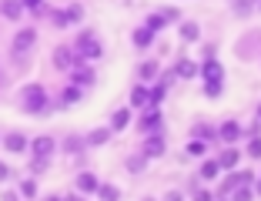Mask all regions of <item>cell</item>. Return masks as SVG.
<instances>
[{
  "label": "cell",
  "mask_w": 261,
  "mask_h": 201,
  "mask_svg": "<svg viewBox=\"0 0 261 201\" xmlns=\"http://www.w3.org/2000/svg\"><path fill=\"white\" fill-rule=\"evenodd\" d=\"M158 128H161V114H158V111H144V114H141V131L154 134Z\"/></svg>",
  "instance_id": "cell-12"
},
{
  "label": "cell",
  "mask_w": 261,
  "mask_h": 201,
  "mask_svg": "<svg viewBox=\"0 0 261 201\" xmlns=\"http://www.w3.org/2000/svg\"><path fill=\"white\" fill-rule=\"evenodd\" d=\"M248 181H251V174H248V171H234V174H231V178L224 181L221 194H231V191H238V188H241V185H248Z\"/></svg>",
  "instance_id": "cell-10"
},
{
  "label": "cell",
  "mask_w": 261,
  "mask_h": 201,
  "mask_svg": "<svg viewBox=\"0 0 261 201\" xmlns=\"http://www.w3.org/2000/svg\"><path fill=\"white\" fill-rule=\"evenodd\" d=\"M17 108L27 114H47L50 111V94L44 84H27L17 91Z\"/></svg>",
  "instance_id": "cell-1"
},
{
  "label": "cell",
  "mask_w": 261,
  "mask_h": 201,
  "mask_svg": "<svg viewBox=\"0 0 261 201\" xmlns=\"http://www.w3.org/2000/svg\"><path fill=\"white\" fill-rule=\"evenodd\" d=\"M204 94L207 97H218V94H221V84H204Z\"/></svg>",
  "instance_id": "cell-36"
},
{
  "label": "cell",
  "mask_w": 261,
  "mask_h": 201,
  "mask_svg": "<svg viewBox=\"0 0 261 201\" xmlns=\"http://www.w3.org/2000/svg\"><path fill=\"white\" fill-rule=\"evenodd\" d=\"M258 117H261V108H258Z\"/></svg>",
  "instance_id": "cell-46"
},
{
  "label": "cell",
  "mask_w": 261,
  "mask_h": 201,
  "mask_svg": "<svg viewBox=\"0 0 261 201\" xmlns=\"http://www.w3.org/2000/svg\"><path fill=\"white\" fill-rule=\"evenodd\" d=\"M258 7H261V0H258Z\"/></svg>",
  "instance_id": "cell-47"
},
{
  "label": "cell",
  "mask_w": 261,
  "mask_h": 201,
  "mask_svg": "<svg viewBox=\"0 0 261 201\" xmlns=\"http://www.w3.org/2000/svg\"><path fill=\"white\" fill-rule=\"evenodd\" d=\"M218 164H221V168H234V164H238V151H231V147H228V151L221 155V161H218Z\"/></svg>",
  "instance_id": "cell-27"
},
{
  "label": "cell",
  "mask_w": 261,
  "mask_h": 201,
  "mask_svg": "<svg viewBox=\"0 0 261 201\" xmlns=\"http://www.w3.org/2000/svg\"><path fill=\"white\" fill-rule=\"evenodd\" d=\"M127 121H130V111L127 108L114 111V114H111V131H124V128H127Z\"/></svg>",
  "instance_id": "cell-15"
},
{
  "label": "cell",
  "mask_w": 261,
  "mask_h": 201,
  "mask_svg": "<svg viewBox=\"0 0 261 201\" xmlns=\"http://www.w3.org/2000/svg\"><path fill=\"white\" fill-rule=\"evenodd\" d=\"M181 37L185 40H198V23H181Z\"/></svg>",
  "instance_id": "cell-28"
},
{
  "label": "cell",
  "mask_w": 261,
  "mask_h": 201,
  "mask_svg": "<svg viewBox=\"0 0 261 201\" xmlns=\"http://www.w3.org/2000/svg\"><path fill=\"white\" fill-rule=\"evenodd\" d=\"M164 23H168V20H164V14H161V10H158V14H151V17H147V23H144V27H147V31H161V27H164Z\"/></svg>",
  "instance_id": "cell-21"
},
{
  "label": "cell",
  "mask_w": 261,
  "mask_h": 201,
  "mask_svg": "<svg viewBox=\"0 0 261 201\" xmlns=\"http://www.w3.org/2000/svg\"><path fill=\"white\" fill-rule=\"evenodd\" d=\"M20 194H23V198H34V194H37V185H34V178L20 181Z\"/></svg>",
  "instance_id": "cell-29"
},
{
  "label": "cell",
  "mask_w": 261,
  "mask_h": 201,
  "mask_svg": "<svg viewBox=\"0 0 261 201\" xmlns=\"http://www.w3.org/2000/svg\"><path fill=\"white\" fill-rule=\"evenodd\" d=\"M64 147H67L70 155H77V151H84V138H77V134H70V138L64 141Z\"/></svg>",
  "instance_id": "cell-24"
},
{
  "label": "cell",
  "mask_w": 261,
  "mask_h": 201,
  "mask_svg": "<svg viewBox=\"0 0 261 201\" xmlns=\"http://www.w3.org/2000/svg\"><path fill=\"white\" fill-rule=\"evenodd\" d=\"M221 138H224V141H238V138H241V128H238L234 121L221 124Z\"/></svg>",
  "instance_id": "cell-18"
},
{
  "label": "cell",
  "mask_w": 261,
  "mask_h": 201,
  "mask_svg": "<svg viewBox=\"0 0 261 201\" xmlns=\"http://www.w3.org/2000/svg\"><path fill=\"white\" fill-rule=\"evenodd\" d=\"M258 194H261V181H258Z\"/></svg>",
  "instance_id": "cell-45"
},
{
  "label": "cell",
  "mask_w": 261,
  "mask_h": 201,
  "mask_svg": "<svg viewBox=\"0 0 261 201\" xmlns=\"http://www.w3.org/2000/svg\"><path fill=\"white\" fill-rule=\"evenodd\" d=\"M151 40H154V34L147 31V27H138V31H134V47H141V51H144Z\"/></svg>",
  "instance_id": "cell-17"
},
{
  "label": "cell",
  "mask_w": 261,
  "mask_h": 201,
  "mask_svg": "<svg viewBox=\"0 0 261 201\" xmlns=\"http://www.w3.org/2000/svg\"><path fill=\"white\" fill-rule=\"evenodd\" d=\"M100 188V181L94 178L91 171H84V174H77V191H84V194H91V191H97Z\"/></svg>",
  "instance_id": "cell-13"
},
{
  "label": "cell",
  "mask_w": 261,
  "mask_h": 201,
  "mask_svg": "<svg viewBox=\"0 0 261 201\" xmlns=\"http://www.w3.org/2000/svg\"><path fill=\"white\" fill-rule=\"evenodd\" d=\"M64 17H67V23H77L81 17H84V10L77 7V4H70V7H64Z\"/></svg>",
  "instance_id": "cell-25"
},
{
  "label": "cell",
  "mask_w": 261,
  "mask_h": 201,
  "mask_svg": "<svg viewBox=\"0 0 261 201\" xmlns=\"http://www.w3.org/2000/svg\"><path fill=\"white\" fill-rule=\"evenodd\" d=\"M231 198H234V201H251V188H245V185H241L238 191H231Z\"/></svg>",
  "instance_id": "cell-30"
},
{
  "label": "cell",
  "mask_w": 261,
  "mask_h": 201,
  "mask_svg": "<svg viewBox=\"0 0 261 201\" xmlns=\"http://www.w3.org/2000/svg\"><path fill=\"white\" fill-rule=\"evenodd\" d=\"M177 74H181V78H194V74H198V64L181 61V64H177Z\"/></svg>",
  "instance_id": "cell-26"
},
{
  "label": "cell",
  "mask_w": 261,
  "mask_h": 201,
  "mask_svg": "<svg viewBox=\"0 0 261 201\" xmlns=\"http://www.w3.org/2000/svg\"><path fill=\"white\" fill-rule=\"evenodd\" d=\"M34 44H37V31H34V27H20V31L14 34V47H10V51H14V54H31Z\"/></svg>",
  "instance_id": "cell-4"
},
{
  "label": "cell",
  "mask_w": 261,
  "mask_h": 201,
  "mask_svg": "<svg viewBox=\"0 0 261 201\" xmlns=\"http://www.w3.org/2000/svg\"><path fill=\"white\" fill-rule=\"evenodd\" d=\"M248 155H251V158H261V138H251V144H248Z\"/></svg>",
  "instance_id": "cell-33"
},
{
  "label": "cell",
  "mask_w": 261,
  "mask_h": 201,
  "mask_svg": "<svg viewBox=\"0 0 261 201\" xmlns=\"http://www.w3.org/2000/svg\"><path fill=\"white\" fill-rule=\"evenodd\" d=\"M194 201H211V191H198V198Z\"/></svg>",
  "instance_id": "cell-39"
},
{
  "label": "cell",
  "mask_w": 261,
  "mask_h": 201,
  "mask_svg": "<svg viewBox=\"0 0 261 201\" xmlns=\"http://www.w3.org/2000/svg\"><path fill=\"white\" fill-rule=\"evenodd\" d=\"M218 171H221L218 161H204V164H201V178H218Z\"/></svg>",
  "instance_id": "cell-23"
},
{
  "label": "cell",
  "mask_w": 261,
  "mask_h": 201,
  "mask_svg": "<svg viewBox=\"0 0 261 201\" xmlns=\"http://www.w3.org/2000/svg\"><path fill=\"white\" fill-rule=\"evenodd\" d=\"M147 97H151V91H147L144 84H138L134 91H130V104H134V108H144V104H147Z\"/></svg>",
  "instance_id": "cell-16"
},
{
  "label": "cell",
  "mask_w": 261,
  "mask_h": 201,
  "mask_svg": "<svg viewBox=\"0 0 261 201\" xmlns=\"http://www.w3.org/2000/svg\"><path fill=\"white\" fill-rule=\"evenodd\" d=\"M70 47H74L77 61H84V64L87 61H97V57L104 54V47H100V40H97V34H94V31H81Z\"/></svg>",
  "instance_id": "cell-2"
},
{
  "label": "cell",
  "mask_w": 261,
  "mask_h": 201,
  "mask_svg": "<svg viewBox=\"0 0 261 201\" xmlns=\"http://www.w3.org/2000/svg\"><path fill=\"white\" fill-rule=\"evenodd\" d=\"M7 178H10V168H7L4 161H0V181H7Z\"/></svg>",
  "instance_id": "cell-38"
},
{
  "label": "cell",
  "mask_w": 261,
  "mask_h": 201,
  "mask_svg": "<svg viewBox=\"0 0 261 201\" xmlns=\"http://www.w3.org/2000/svg\"><path fill=\"white\" fill-rule=\"evenodd\" d=\"M0 81H4V64H0Z\"/></svg>",
  "instance_id": "cell-44"
},
{
  "label": "cell",
  "mask_w": 261,
  "mask_h": 201,
  "mask_svg": "<svg viewBox=\"0 0 261 201\" xmlns=\"http://www.w3.org/2000/svg\"><path fill=\"white\" fill-rule=\"evenodd\" d=\"M20 7L23 10H37V7H44V0H20Z\"/></svg>",
  "instance_id": "cell-35"
},
{
  "label": "cell",
  "mask_w": 261,
  "mask_h": 201,
  "mask_svg": "<svg viewBox=\"0 0 261 201\" xmlns=\"http://www.w3.org/2000/svg\"><path fill=\"white\" fill-rule=\"evenodd\" d=\"M94 81H97V78H94V70L87 67V64H77V67H70V84H74V87H81V91H84V87L94 84Z\"/></svg>",
  "instance_id": "cell-6"
},
{
  "label": "cell",
  "mask_w": 261,
  "mask_h": 201,
  "mask_svg": "<svg viewBox=\"0 0 261 201\" xmlns=\"http://www.w3.org/2000/svg\"><path fill=\"white\" fill-rule=\"evenodd\" d=\"M221 74H224V70H221V64H218V61H207L204 67H201V78H204L207 84H221Z\"/></svg>",
  "instance_id": "cell-11"
},
{
  "label": "cell",
  "mask_w": 261,
  "mask_h": 201,
  "mask_svg": "<svg viewBox=\"0 0 261 201\" xmlns=\"http://www.w3.org/2000/svg\"><path fill=\"white\" fill-rule=\"evenodd\" d=\"M154 74H158V64H154V61H147V64H141V67H138V78L141 81H154Z\"/></svg>",
  "instance_id": "cell-20"
},
{
  "label": "cell",
  "mask_w": 261,
  "mask_h": 201,
  "mask_svg": "<svg viewBox=\"0 0 261 201\" xmlns=\"http://www.w3.org/2000/svg\"><path fill=\"white\" fill-rule=\"evenodd\" d=\"M144 161H147L144 155H141V158H127V168L130 171H141V168H144Z\"/></svg>",
  "instance_id": "cell-34"
},
{
  "label": "cell",
  "mask_w": 261,
  "mask_h": 201,
  "mask_svg": "<svg viewBox=\"0 0 261 201\" xmlns=\"http://www.w3.org/2000/svg\"><path fill=\"white\" fill-rule=\"evenodd\" d=\"M44 201H64V198H61V194H47Z\"/></svg>",
  "instance_id": "cell-42"
},
{
  "label": "cell",
  "mask_w": 261,
  "mask_h": 201,
  "mask_svg": "<svg viewBox=\"0 0 261 201\" xmlns=\"http://www.w3.org/2000/svg\"><path fill=\"white\" fill-rule=\"evenodd\" d=\"M207 147H204V141H191V144H188V155H204Z\"/></svg>",
  "instance_id": "cell-32"
},
{
  "label": "cell",
  "mask_w": 261,
  "mask_h": 201,
  "mask_svg": "<svg viewBox=\"0 0 261 201\" xmlns=\"http://www.w3.org/2000/svg\"><path fill=\"white\" fill-rule=\"evenodd\" d=\"M0 141H4V147H7L10 155H23V151H27V144H31V141H27V134H20V131H7Z\"/></svg>",
  "instance_id": "cell-7"
},
{
  "label": "cell",
  "mask_w": 261,
  "mask_h": 201,
  "mask_svg": "<svg viewBox=\"0 0 261 201\" xmlns=\"http://www.w3.org/2000/svg\"><path fill=\"white\" fill-rule=\"evenodd\" d=\"M97 194H100V201H117V198H121L114 185H100V188H97Z\"/></svg>",
  "instance_id": "cell-22"
},
{
  "label": "cell",
  "mask_w": 261,
  "mask_h": 201,
  "mask_svg": "<svg viewBox=\"0 0 261 201\" xmlns=\"http://www.w3.org/2000/svg\"><path fill=\"white\" fill-rule=\"evenodd\" d=\"M50 64H54L57 70H70V67H77V64H84V61H77V54H74V47H70V44H61V47H54Z\"/></svg>",
  "instance_id": "cell-3"
},
{
  "label": "cell",
  "mask_w": 261,
  "mask_h": 201,
  "mask_svg": "<svg viewBox=\"0 0 261 201\" xmlns=\"http://www.w3.org/2000/svg\"><path fill=\"white\" fill-rule=\"evenodd\" d=\"M164 201H181V194H177V191H171V194H168Z\"/></svg>",
  "instance_id": "cell-40"
},
{
  "label": "cell",
  "mask_w": 261,
  "mask_h": 201,
  "mask_svg": "<svg viewBox=\"0 0 261 201\" xmlns=\"http://www.w3.org/2000/svg\"><path fill=\"white\" fill-rule=\"evenodd\" d=\"M81 97H84V91H81V87H74V84H67L61 91V97H57V108H70V104H77Z\"/></svg>",
  "instance_id": "cell-9"
},
{
  "label": "cell",
  "mask_w": 261,
  "mask_h": 201,
  "mask_svg": "<svg viewBox=\"0 0 261 201\" xmlns=\"http://www.w3.org/2000/svg\"><path fill=\"white\" fill-rule=\"evenodd\" d=\"M0 17H4V20H20L23 17L20 0H0Z\"/></svg>",
  "instance_id": "cell-8"
},
{
  "label": "cell",
  "mask_w": 261,
  "mask_h": 201,
  "mask_svg": "<svg viewBox=\"0 0 261 201\" xmlns=\"http://www.w3.org/2000/svg\"><path fill=\"white\" fill-rule=\"evenodd\" d=\"M4 201H20V198H17L14 191H7V194H4Z\"/></svg>",
  "instance_id": "cell-41"
},
{
  "label": "cell",
  "mask_w": 261,
  "mask_h": 201,
  "mask_svg": "<svg viewBox=\"0 0 261 201\" xmlns=\"http://www.w3.org/2000/svg\"><path fill=\"white\" fill-rule=\"evenodd\" d=\"M144 201H151V198H144Z\"/></svg>",
  "instance_id": "cell-48"
},
{
  "label": "cell",
  "mask_w": 261,
  "mask_h": 201,
  "mask_svg": "<svg viewBox=\"0 0 261 201\" xmlns=\"http://www.w3.org/2000/svg\"><path fill=\"white\" fill-rule=\"evenodd\" d=\"M194 138H211V128H204V124H198V128H194Z\"/></svg>",
  "instance_id": "cell-37"
},
{
  "label": "cell",
  "mask_w": 261,
  "mask_h": 201,
  "mask_svg": "<svg viewBox=\"0 0 261 201\" xmlns=\"http://www.w3.org/2000/svg\"><path fill=\"white\" fill-rule=\"evenodd\" d=\"M161 155H164V141L158 134H151L147 144H144V158H161Z\"/></svg>",
  "instance_id": "cell-14"
},
{
  "label": "cell",
  "mask_w": 261,
  "mask_h": 201,
  "mask_svg": "<svg viewBox=\"0 0 261 201\" xmlns=\"http://www.w3.org/2000/svg\"><path fill=\"white\" fill-rule=\"evenodd\" d=\"M31 171H34V174L47 171V158H31Z\"/></svg>",
  "instance_id": "cell-31"
},
{
  "label": "cell",
  "mask_w": 261,
  "mask_h": 201,
  "mask_svg": "<svg viewBox=\"0 0 261 201\" xmlns=\"http://www.w3.org/2000/svg\"><path fill=\"white\" fill-rule=\"evenodd\" d=\"M64 201H84V198H77V194H67V198H64Z\"/></svg>",
  "instance_id": "cell-43"
},
{
  "label": "cell",
  "mask_w": 261,
  "mask_h": 201,
  "mask_svg": "<svg viewBox=\"0 0 261 201\" xmlns=\"http://www.w3.org/2000/svg\"><path fill=\"white\" fill-rule=\"evenodd\" d=\"M27 151H31L34 158H47V161H50V155L57 151V141L50 138V134H40V138H34L31 144H27Z\"/></svg>",
  "instance_id": "cell-5"
},
{
  "label": "cell",
  "mask_w": 261,
  "mask_h": 201,
  "mask_svg": "<svg viewBox=\"0 0 261 201\" xmlns=\"http://www.w3.org/2000/svg\"><path fill=\"white\" fill-rule=\"evenodd\" d=\"M108 138H111V128H97V131L87 134V144H104Z\"/></svg>",
  "instance_id": "cell-19"
}]
</instances>
